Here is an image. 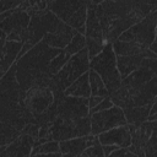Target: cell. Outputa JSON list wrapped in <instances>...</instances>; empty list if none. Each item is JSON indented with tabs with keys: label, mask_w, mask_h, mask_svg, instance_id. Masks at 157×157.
Here are the masks:
<instances>
[{
	"label": "cell",
	"mask_w": 157,
	"mask_h": 157,
	"mask_svg": "<svg viewBox=\"0 0 157 157\" xmlns=\"http://www.w3.org/2000/svg\"><path fill=\"white\" fill-rule=\"evenodd\" d=\"M61 50L40 40L15 61L16 78L23 92L34 86H48L52 78L49 64Z\"/></svg>",
	"instance_id": "1"
},
{
	"label": "cell",
	"mask_w": 157,
	"mask_h": 157,
	"mask_svg": "<svg viewBox=\"0 0 157 157\" xmlns=\"http://www.w3.org/2000/svg\"><path fill=\"white\" fill-rule=\"evenodd\" d=\"M90 69V56L86 48L81 49L76 54H72L66 64L52 76L48 87L52 92H64L72 81H75L78 76L88 71Z\"/></svg>",
	"instance_id": "2"
},
{
	"label": "cell",
	"mask_w": 157,
	"mask_h": 157,
	"mask_svg": "<svg viewBox=\"0 0 157 157\" xmlns=\"http://www.w3.org/2000/svg\"><path fill=\"white\" fill-rule=\"evenodd\" d=\"M90 69L101 76L108 90V94L121 85V77L117 67V55L112 43H105L103 49L90 59Z\"/></svg>",
	"instance_id": "3"
},
{
	"label": "cell",
	"mask_w": 157,
	"mask_h": 157,
	"mask_svg": "<svg viewBox=\"0 0 157 157\" xmlns=\"http://www.w3.org/2000/svg\"><path fill=\"white\" fill-rule=\"evenodd\" d=\"M88 134H91L90 115L78 119H69L58 115L49 126L48 140L63 141Z\"/></svg>",
	"instance_id": "4"
},
{
	"label": "cell",
	"mask_w": 157,
	"mask_h": 157,
	"mask_svg": "<svg viewBox=\"0 0 157 157\" xmlns=\"http://www.w3.org/2000/svg\"><path fill=\"white\" fill-rule=\"evenodd\" d=\"M47 9L76 31L85 27L87 15L86 0H54Z\"/></svg>",
	"instance_id": "5"
},
{
	"label": "cell",
	"mask_w": 157,
	"mask_h": 157,
	"mask_svg": "<svg viewBox=\"0 0 157 157\" xmlns=\"http://www.w3.org/2000/svg\"><path fill=\"white\" fill-rule=\"evenodd\" d=\"M0 120L22 130L26 124L34 123L33 115L25 108L22 101L0 91Z\"/></svg>",
	"instance_id": "6"
},
{
	"label": "cell",
	"mask_w": 157,
	"mask_h": 157,
	"mask_svg": "<svg viewBox=\"0 0 157 157\" xmlns=\"http://www.w3.org/2000/svg\"><path fill=\"white\" fill-rule=\"evenodd\" d=\"M156 22H157V10L151 11L146 17L132 25L130 28L124 31L118 40L136 42L142 47L148 48V45L156 40Z\"/></svg>",
	"instance_id": "7"
},
{
	"label": "cell",
	"mask_w": 157,
	"mask_h": 157,
	"mask_svg": "<svg viewBox=\"0 0 157 157\" xmlns=\"http://www.w3.org/2000/svg\"><path fill=\"white\" fill-rule=\"evenodd\" d=\"M61 23L63 21L56 15H54L50 10L45 9V10L38 11L36 15L31 16V21L27 27V31H28L27 42H29L32 45L37 44L38 42L42 40L44 34L56 31Z\"/></svg>",
	"instance_id": "8"
},
{
	"label": "cell",
	"mask_w": 157,
	"mask_h": 157,
	"mask_svg": "<svg viewBox=\"0 0 157 157\" xmlns=\"http://www.w3.org/2000/svg\"><path fill=\"white\" fill-rule=\"evenodd\" d=\"M90 120H91V134L93 135H98L112 128L126 124V119L123 109L114 104L107 109L91 113Z\"/></svg>",
	"instance_id": "9"
},
{
	"label": "cell",
	"mask_w": 157,
	"mask_h": 157,
	"mask_svg": "<svg viewBox=\"0 0 157 157\" xmlns=\"http://www.w3.org/2000/svg\"><path fill=\"white\" fill-rule=\"evenodd\" d=\"M53 92L48 86H34L25 92L22 103L34 118L43 113L53 103Z\"/></svg>",
	"instance_id": "10"
},
{
	"label": "cell",
	"mask_w": 157,
	"mask_h": 157,
	"mask_svg": "<svg viewBox=\"0 0 157 157\" xmlns=\"http://www.w3.org/2000/svg\"><path fill=\"white\" fill-rule=\"evenodd\" d=\"M157 58H144L141 66L121 78V85L128 90L129 93L134 92L144 83L157 76Z\"/></svg>",
	"instance_id": "11"
},
{
	"label": "cell",
	"mask_w": 157,
	"mask_h": 157,
	"mask_svg": "<svg viewBox=\"0 0 157 157\" xmlns=\"http://www.w3.org/2000/svg\"><path fill=\"white\" fill-rule=\"evenodd\" d=\"M56 112L59 117L69 119H78L90 115L88 98L83 97H72L64 96L60 102L56 104Z\"/></svg>",
	"instance_id": "12"
},
{
	"label": "cell",
	"mask_w": 157,
	"mask_h": 157,
	"mask_svg": "<svg viewBox=\"0 0 157 157\" xmlns=\"http://www.w3.org/2000/svg\"><path fill=\"white\" fill-rule=\"evenodd\" d=\"M97 142H99L97 135L88 134V135L59 141V150L63 156H81V153L88 146L97 144Z\"/></svg>",
	"instance_id": "13"
},
{
	"label": "cell",
	"mask_w": 157,
	"mask_h": 157,
	"mask_svg": "<svg viewBox=\"0 0 157 157\" xmlns=\"http://www.w3.org/2000/svg\"><path fill=\"white\" fill-rule=\"evenodd\" d=\"M101 145H117L118 147H129L131 144V134L129 125H119L97 135Z\"/></svg>",
	"instance_id": "14"
},
{
	"label": "cell",
	"mask_w": 157,
	"mask_h": 157,
	"mask_svg": "<svg viewBox=\"0 0 157 157\" xmlns=\"http://www.w3.org/2000/svg\"><path fill=\"white\" fill-rule=\"evenodd\" d=\"M36 139L28 134L21 132L12 142L6 145L5 151L0 155V157H25L29 156L31 151L34 146Z\"/></svg>",
	"instance_id": "15"
},
{
	"label": "cell",
	"mask_w": 157,
	"mask_h": 157,
	"mask_svg": "<svg viewBox=\"0 0 157 157\" xmlns=\"http://www.w3.org/2000/svg\"><path fill=\"white\" fill-rule=\"evenodd\" d=\"M76 33H77V31L75 28H72L69 25H66L65 22H63L56 31L44 34L42 40L45 44H48L49 47L58 48V49H64Z\"/></svg>",
	"instance_id": "16"
},
{
	"label": "cell",
	"mask_w": 157,
	"mask_h": 157,
	"mask_svg": "<svg viewBox=\"0 0 157 157\" xmlns=\"http://www.w3.org/2000/svg\"><path fill=\"white\" fill-rule=\"evenodd\" d=\"M156 92H157V76L152 77L141 87L131 92L130 96L134 105H148L156 102Z\"/></svg>",
	"instance_id": "17"
},
{
	"label": "cell",
	"mask_w": 157,
	"mask_h": 157,
	"mask_svg": "<svg viewBox=\"0 0 157 157\" xmlns=\"http://www.w3.org/2000/svg\"><path fill=\"white\" fill-rule=\"evenodd\" d=\"M115 55H142L144 58H157V54L151 52L148 48L142 47L136 42H125V40H114L112 43Z\"/></svg>",
	"instance_id": "18"
},
{
	"label": "cell",
	"mask_w": 157,
	"mask_h": 157,
	"mask_svg": "<svg viewBox=\"0 0 157 157\" xmlns=\"http://www.w3.org/2000/svg\"><path fill=\"white\" fill-rule=\"evenodd\" d=\"M94 6H96L94 4L87 5V15H86V22H85V38H90L93 40L105 43L99 21L96 16Z\"/></svg>",
	"instance_id": "19"
},
{
	"label": "cell",
	"mask_w": 157,
	"mask_h": 157,
	"mask_svg": "<svg viewBox=\"0 0 157 157\" xmlns=\"http://www.w3.org/2000/svg\"><path fill=\"white\" fill-rule=\"evenodd\" d=\"M142 60V55H117V67L120 74V77L124 78L134 70L140 67Z\"/></svg>",
	"instance_id": "20"
},
{
	"label": "cell",
	"mask_w": 157,
	"mask_h": 157,
	"mask_svg": "<svg viewBox=\"0 0 157 157\" xmlns=\"http://www.w3.org/2000/svg\"><path fill=\"white\" fill-rule=\"evenodd\" d=\"M64 94L66 96H72V97H83L88 98L91 96V90H90V82H88V71L78 76L75 81L71 82V85L65 88Z\"/></svg>",
	"instance_id": "21"
},
{
	"label": "cell",
	"mask_w": 157,
	"mask_h": 157,
	"mask_svg": "<svg viewBox=\"0 0 157 157\" xmlns=\"http://www.w3.org/2000/svg\"><path fill=\"white\" fill-rule=\"evenodd\" d=\"M22 42H16V40H5L4 44V55L1 59L0 65L5 71L10 69V66L16 61L17 55L22 48Z\"/></svg>",
	"instance_id": "22"
},
{
	"label": "cell",
	"mask_w": 157,
	"mask_h": 157,
	"mask_svg": "<svg viewBox=\"0 0 157 157\" xmlns=\"http://www.w3.org/2000/svg\"><path fill=\"white\" fill-rule=\"evenodd\" d=\"M150 107H151V104H148V105H132V107L123 109L125 119H126V124L139 126L141 123H144L147 119Z\"/></svg>",
	"instance_id": "23"
},
{
	"label": "cell",
	"mask_w": 157,
	"mask_h": 157,
	"mask_svg": "<svg viewBox=\"0 0 157 157\" xmlns=\"http://www.w3.org/2000/svg\"><path fill=\"white\" fill-rule=\"evenodd\" d=\"M108 96L112 99L113 104L117 105V107H119V108H121V109H125V108H129V107H132L134 105L130 93L128 92V90L123 85H120L114 91L109 92Z\"/></svg>",
	"instance_id": "24"
},
{
	"label": "cell",
	"mask_w": 157,
	"mask_h": 157,
	"mask_svg": "<svg viewBox=\"0 0 157 157\" xmlns=\"http://www.w3.org/2000/svg\"><path fill=\"white\" fill-rule=\"evenodd\" d=\"M38 155H47V156H63L59 150V141L48 140L37 146H34L31 151L29 156H38Z\"/></svg>",
	"instance_id": "25"
},
{
	"label": "cell",
	"mask_w": 157,
	"mask_h": 157,
	"mask_svg": "<svg viewBox=\"0 0 157 157\" xmlns=\"http://www.w3.org/2000/svg\"><path fill=\"white\" fill-rule=\"evenodd\" d=\"M88 82H90L91 96H101V97L108 96V90H107L103 80L92 69H88Z\"/></svg>",
	"instance_id": "26"
},
{
	"label": "cell",
	"mask_w": 157,
	"mask_h": 157,
	"mask_svg": "<svg viewBox=\"0 0 157 157\" xmlns=\"http://www.w3.org/2000/svg\"><path fill=\"white\" fill-rule=\"evenodd\" d=\"M20 134H21V130L0 120V145H9Z\"/></svg>",
	"instance_id": "27"
},
{
	"label": "cell",
	"mask_w": 157,
	"mask_h": 157,
	"mask_svg": "<svg viewBox=\"0 0 157 157\" xmlns=\"http://www.w3.org/2000/svg\"><path fill=\"white\" fill-rule=\"evenodd\" d=\"M83 48H86V38H85V34H81V33L77 32L71 38V40L69 42V44L63 50L66 52L67 54L72 55V54H76L77 52H80Z\"/></svg>",
	"instance_id": "28"
},
{
	"label": "cell",
	"mask_w": 157,
	"mask_h": 157,
	"mask_svg": "<svg viewBox=\"0 0 157 157\" xmlns=\"http://www.w3.org/2000/svg\"><path fill=\"white\" fill-rule=\"evenodd\" d=\"M70 54H67L66 52H64V50H61L58 55H55L53 59H52V61H50V64H49V74L53 76V75H55L65 64H66V61L70 59Z\"/></svg>",
	"instance_id": "29"
},
{
	"label": "cell",
	"mask_w": 157,
	"mask_h": 157,
	"mask_svg": "<svg viewBox=\"0 0 157 157\" xmlns=\"http://www.w3.org/2000/svg\"><path fill=\"white\" fill-rule=\"evenodd\" d=\"M157 155V132L156 129L152 131L150 139L147 140L145 147H144V156H148V157H153Z\"/></svg>",
	"instance_id": "30"
},
{
	"label": "cell",
	"mask_w": 157,
	"mask_h": 157,
	"mask_svg": "<svg viewBox=\"0 0 157 157\" xmlns=\"http://www.w3.org/2000/svg\"><path fill=\"white\" fill-rule=\"evenodd\" d=\"M82 157H103V148H102V145L99 142L97 144H93L91 146H88L82 153H81Z\"/></svg>",
	"instance_id": "31"
},
{
	"label": "cell",
	"mask_w": 157,
	"mask_h": 157,
	"mask_svg": "<svg viewBox=\"0 0 157 157\" xmlns=\"http://www.w3.org/2000/svg\"><path fill=\"white\" fill-rule=\"evenodd\" d=\"M112 105H113L112 99L109 98V96H105V97H103V99H102L96 107H93V108L90 109V114H91V113H94V112H99V110L107 109V108H109V107H112Z\"/></svg>",
	"instance_id": "32"
},
{
	"label": "cell",
	"mask_w": 157,
	"mask_h": 157,
	"mask_svg": "<svg viewBox=\"0 0 157 157\" xmlns=\"http://www.w3.org/2000/svg\"><path fill=\"white\" fill-rule=\"evenodd\" d=\"M109 156H112V157H120V156H131V157H135V156L129 151L128 147H118V148L114 150Z\"/></svg>",
	"instance_id": "33"
},
{
	"label": "cell",
	"mask_w": 157,
	"mask_h": 157,
	"mask_svg": "<svg viewBox=\"0 0 157 157\" xmlns=\"http://www.w3.org/2000/svg\"><path fill=\"white\" fill-rule=\"evenodd\" d=\"M156 118H157V103L153 102V103L151 104V107H150L148 115H147V119H146V120L152 121V120H156Z\"/></svg>",
	"instance_id": "34"
},
{
	"label": "cell",
	"mask_w": 157,
	"mask_h": 157,
	"mask_svg": "<svg viewBox=\"0 0 157 157\" xmlns=\"http://www.w3.org/2000/svg\"><path fill=\"white\" fill-rule=\"evenodd\" d=\"M102 99H103V97H101V96H90L88 97V108L91 109V108L96 107Z\"/></svg>",
	"instance_id": "35"
},
{
	"label": "cell",
	"mask_w": 157,
	"mask_h": 157,
	"mask_svg": "<svg viewBox=\"0 0 157 157\" xmlns=\"http://www.w3.org/2000/svg\"><path fill=\"white\" fill-rule=\"evenodd\" d=\"M102 148H103V155L105 157H108L114 150L118 148V146L117 145H102Z\"/></svg>",
	"instance_id": "36"
},
{
	"label": "cell",
	"mask_w": 157,
	"mask_h": 157,
	"mask_svg": "<svg viewBox=\"0 0 157 157\" xmlns=\"http://www.w3.org/2000/svg\"><path fill=\"white\" fill-rule=\"evenodd\" d=\"M102 1H104V0H91V2H90V4H94V5H98V4H101ZM112 1H119V0H112Z\"/></svg>",
	"instance_id": "37"
},
{
	"label": "cell",
	"mask_w": 157,
	"mask_h": 157,
	"mask_svg": "<svg viewBox=\"0 0 157 157\" xmlns=\"http://www.w3.org/2000/svg\"><path fill=\"white\" fill-rule=\"evenodd\" d=\"M5 148H6V145H0V155L5 151Z\"/></svg>",
	"instance_id": "38"
},
{
	"label": "cell",
	"mask_w": 157,
	"mask_h": 157,
	"mask_svg": "<svg viewBox=\"0 0 157 157\" xmlns=\"http://www.w3.org/2000/svg\"><path fill=\"white\" fill-rule=\"evenodd\" d=\"M86 1H87V5H88V4L91 2V0H86Z\"/></svg>",
	"instance_id": "39"
}]
</instances>
